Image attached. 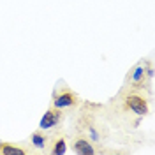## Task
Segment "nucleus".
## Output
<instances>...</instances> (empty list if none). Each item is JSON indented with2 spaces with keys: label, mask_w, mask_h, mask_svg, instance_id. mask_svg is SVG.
<instances>
[{
  "label": "nucleus",
  "mask_w": 155,
  "mask_h": 155,
  "mask_svg": "<svg viewBox=\"0 0 155 155\" xmlns=\"http://www.w3.org/2000/svg\"><path fill=\"white\" fill-rule=\"evenodd\" d=\"M143 76H145V69L143 67H136L134 74H132V81H134V83H139V81L143 79Z\"/></svg>",
  "instance_id": "6e6552de"
},
{
  "label": "nucleus",
  "mask_w": 155,
  "mask_h": 155,
  "mask_svg": "<svg viewBox=\"0 0 155 155\" xmlns=\"http://www.w3.org/2000/svg\"><path fill=\"white\" fill-rule=\"evenodd\" d=\"M0 146H2V141H0Z\"/></svg>",
  "instance_id": "9d476101"
},
{
  "label": "nucleus",
  "mask_w": 155,
  "mask_h": 155,
  "mask_svg": "<svg viewBox=\"0 0 155 155\" xmlns=\"http://www.w3.org/2000/svg\"><path fill=\"white\" fill-rule=\"evenodd\" d=\"M90 136H92V139H94V141H97V139H99V134L95 132V129H90Z\"/></svg>",
  "instance_id": "1a4fd4ad"
},
{
  "label": "nucleus",
  "mask_w": 155,
  "mask_h": 155,
  "mask_svg": "<svg viewBox=\"0 0 155 155\" xmlns=\"http://www.w3.org/2000/svg\"><path fill=\"white\" fill-rule=\"evenodd\" d=\"M74 104V95L72 94H62L55 99V107L62 109V107H69Z\"/></svg>",
  "instance_id": "20e7f679"
},
{
  "label": "nucleus",
  "mask_w": 155,
  "mask_h": 155,
  "mask_svg": "<svg viewBox=\"0 0 155 155\" xmlns=\"http://www.w3.org/2000/svg\"><path fill=\"white\" fill-rule=\"evenodd\" d=\"M127 104H129V107L134 111L136 115H139V116L148 115V106H146V101L143 99V97L129 95L127 97Z\"/></svg>",
  "instance_id": "f257e3e1"
},
{
  "label": "nucleus",
  "mask_w": 155,
  "mask_h": 155,
  "mask_svg": "<svg viewBox=\"0 0 155 155\" xmlns=\"http://www.w3.org/2000/svg\"><path fill=\"white\" fill-rule=\"evenodd\" d=\"M74 150H76L78 153H81V155H92V153H95L94 146L90 145L87 139H78L76 143H74Z\"/></svg>",
  "instance_id": "7ed1b4c3"
},
{
  "label": "nucleus",
  "mask_w": 155,
  "mask_h": 155,
  "mask_svg": "<svg viewBox=\"0 0 155 155\" xmlns=\"http://www.w3.org/2000/svg\"><path fill=\"white\" fill-rule=\"evenodd\" d=\"M32 143H34L35 148H44L46 146V139H44V136H41V134H34L32 136Z\"/></svg>",
  "instance_id": "0eeeda50"
},
{
  "label": "nucleus",
  "mask_w": 155,
  "mask_h": 155,
  "mask_svg": "<svg viewBox=\"0 0 155 155\" xmlns=\"http://www.w3.org/2000/svg\"><path fill=\"white\" fill-rule=\"evenodd\" d=\"M2 153L4 155H25L21 148H14V146H2Z\"/></svg>",
  "instance_id": "39448f33"
},
{
  "label": "nucleus",
  "mask_w": 155,
  "mask_h": 155,
  "mask_svg": "<svg viewBox=\"0 0 155 155\" xmlns=\"http://www.w3.org/2000/svg\"><path fill=\"white\" fill-rule=\"evenodd\" d=\"M58 122H60V113L58 111H46V115L39 122V127L41 129H51V127L57 125Z\"/></svg>",
  "instance_id": "f03ea898"
},
{
  "label": "nucleus",
  "mask_w": 155,
  "mask_h": 155,
  "mask_svg": "<svg viewBox=\"0 0 155 155\" xmlns=\"http://www.w3.org/2000/svg\"><path fill=\"white\" fill-rule=\"evenodd\" d=\"M67 152V146H65V141L64 139H58L55 143V148H53V153L55 155H64Z\"/></svg>",
  "instance_id": "423d86ee"
}]
</instances>
